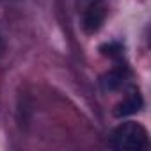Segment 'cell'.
<instances>
[{
  "instance_id": "6da1fadb",
  "label": "cell",
  "mask_w": 151,
  "mask_h": 151,
  "mask_svg": "<svg viewBox=\"0 0 151 151\" xmlns=\"http://www.w3.org/2000/svg\"><path fill=\"white\" fill-rule=\"evenodd\" d=\"M109 144L117 151H142L149 146V135L140 123L124 121L110 132Z\"/></svg>"
},
{
  "instance_id": "7a4b0ae2",
  "label": "cell",
  "mask_w": 151,
  "mask_h": 151,
  "mask_svg": "<svg viewBox=\"0 0 151 151\" xmlns=\"http://www.w3.org/2000/svg\"><path fill=\"white\" fill-rule=\"evenodd\" d=\"M107 4L105 0H84L82 4V29L87 34H96L107 20Z\"/></svg>"
},
{
  "instance_id": "3957f363",
  "label": "cell",
  "mask_w": 151,
  "mask_h": 151,
  "mask_svg": "<svg viewBox=\"0 0 151 151\" xmlns=\"http://www.w3.org/2000/svg\"><path fill=\"white\" fill-rule=\"evenodd\" d=\"M130 77H132V71L126 64H116L112 69H109L105 75H101L100 86L103 91H117L128 82Z\"/></svg>"
},
{
  "instance_id": "277c9868",
  "label": "cell",
  "mask_w": 151,
  "mask_h": 151,
  "mask_svg": "<svg viewBox=\"0 0 151 151\" xmlns=\"http://www.w3.org/2000/svg\"><path fill=\"white\" fill-rule=\"evenodd\" d=\"M144 101H142V96L140 93L135 89L132 91L121 103L116 105V110H114V116L116 117H126V116H132V114H137L140 109H142Z\"/></svg>"
},
{
  "instance_id": "5b68a950",
  "label": "cell",
  "mask_w": 151,
  "mask_h": 151,
  "mask_svg": "<svg viewBox=\"0 0 151 151\" xmlns=\"http://www.w3.org/2000/svg\"><path fill=\"white\" fill-rule=\"evenodd\" d=\"M100 52L105 55V57H110V59H117L123 55V45L119 41H110V43H105L100 46Z\"/></svg>"
},
{
  "instance_id": "8992f818",
  "label": "cell",
  "mask_w": 151,
  "mask_h": 151,
  "mask_svg": "<svg viewBox=\"0 0 151 151\" xmlns=\"http://www.w3.org/2000/svg\"><path fill=\"white\" fill-rule=\"evenodd\" d=\"M0 52H2V37H0Z\"/></svg>"
}]
</instances>
